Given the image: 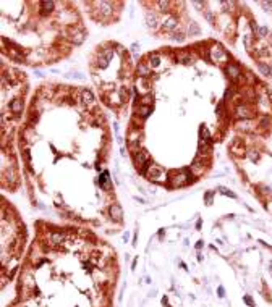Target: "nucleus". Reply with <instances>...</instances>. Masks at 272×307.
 Wrapping results in <instances>:
<instances>
[{"label":"nucleus","instance_id":"nucleus-1","mask_svg":"<svg viewBox=\"0 0 272 307\" xmlns=\"http://www.w3.org/2000/svg\"><path fill=\"white\" fill-rule=\"evenodd\" d=\"M136 163H138L139 167H143V168L149 163V154L146 152V150H139V152L136 154Z\"/></svg>","mask_w":272,"mask_h":307},{"label":"nucleus","instance_id":"nucleus-2","mask_svg":"<svg viewBox=\"0 0 272 307\" xmlns=\"http://www.w3.org/2000/svg\"><path fill=\"white\" fill-rule=\"evenodd\" d=\"M109 214H110V217H112V218H114V220H117V221H120V220H121V217H123L121 207H120V205H117V204H112V205H110Z\"/></svg>","mask_w":272,"mask_h":307},{"label":"nucleus","instance_id":"nucleus-3","mask_svg":"<svg viewBox=\"0 0 272 307\" xmlns=\"http://www.w3.org/2000/svg\"><path fill=\"white\" fill-rule=\"evenodd\" d=\"M227 73L230 74V78L232 79H237L238 76L241 74V71H240V68L237 67V65H228V68H227Z\"/></svg>","mask_w":272,"mask_h":307},{"label":"nucleus","instance_id":"nucleus-4","mask_svg":"<svg viewBox=\"0 0 272 307\" xmlns=\"http://www.w3.org/2000/svg\"><path fill=\"white\" fill-rule=\"evenodd\" d=\"M10 108H12L13 113H21V110H23V102H21V99H15V100L10 103Z\"/></svg>","mask_w":272,"mask_h":307},{"label":"nucleus","instance_id":"nucleus-5","mask_svg":"<svg viewBox=\"0 0 272 307\" xmlns=\"http://www.w3.org/2000/svg\"><path fill=\"white\" fill-rule=\"evenodd\" d=\"M41 7H42V11H52L54 10V7H55V3L52 2V0H44V2H41Z\"/></svg>","mask_w":272,"mask_h":307},{"label":"nucleus","instance_id":"nucleus-6","mask_svg":"<svg viewBox=\"0 0 272 307\" xmlns=\"http://www.w3.org/2000/svg\"><path fill=\"white\" fill-rule=\"evenodd\" d=\"M81 99H83V102L89 103V102H92V100H94V96H92V92L89 91V89H84V91L81 92Z\"/></svg>","mask_w":272,"mask_h":307},{"label":"nucleus","instance_id":"nucleus-7","mask_svg":"<svg viewBox=\"0 0 272 307\" xmlns=\"http://www.w3.org/2000/svg\"><path fill=\"white\" fill-rule=\"evenodd\" d=\"M146 21H148L149 28H156L157 26V16L154 15V13H148V15H146Z\"/></svg>","mask_w":272,"mask_h":307},{"label":"nucleus","instance_id":"nucleus-8","mask_svg":"<svg viewBox=\"0 0 272 307\" xmlns=\"http://www.w3.org/2000/svg\"><path fill=\"white\" fill-rule=\"evenodd\" d=\"M173 28H177V20L175 18H168V20L164 23V31H172Z\"/></svg>","mask_w":272,"mask_h":307},{"label":"nucleus","instance_id":"nucleus-9","mask_svg":"<svg viewBox=\"0 0 272 307\" xmlns=\"http://www.w3.org/2000/svg\"><path fill=\"white\" fill-rule=\"evenodd\" d=\"M257 68H259V71L264 74V76H272V68L267 67L264 63H257Z\"/></svg>","mask_w":272,"mask_h":307},{"label":"nucleus","instance_id":"nucleus-10","mask_svg":"<svg viewBox=\"0 0 272 307\" xmlns=\"http://www.w3.org/2000/svg\"><path fill=\"white\" fill-rule=\"evenodd\" d=\"M71 41H73V44L81 45L84 42V32H76L75 36H71Z\"/></svg>","mask_w":272,"mask_h":307},{"label":"nucleus","instance_id":"nucleus-11","mask_svg":"<svg viewBox=\"0 0 272 307\" xmlns=\"http://www.w3.org/2000/svg\"><path fill=\"white\" fill-rule=\"evenodd\" d=\"M50 239H52L54 244H62L63 239H65V236L62 233H52V234H50Z\"/></svg>","mask_w":272,"mask_h":307},{"label":"nucleus","instance_id":"nucleus-12","mask_svg":"<svg viewBox=\"0 0 272 307\" xmlns=\"http://www.w3.org/2000/svg\"><path fill=\"white\" fill-rule=\"evenodd\" d=\"M237 115L240 116V118H248V116H250V110H248L245 105H243V107H238V108H237Z\"/></svg>","mask_w":272,"mask_h":307},{"label":"nucleus","instance_id":"nucleus-13","mask_svg":"<svg viewBox=\"0 0 272 307\" xmlns=\"http://www.w3.org/2000/svg\"><path fill=\"white\" fill-rule=\"evenodd\" d=\"M212 54H214V58H215V60H217V58H222V60H224V58H225V52L220 49V47H214V49H212Z\"/></svg>","mask_w":272,"mask_h":307},{"label":"nucleus","instance_id":"nucleus-14","mask_svg":"<svg viewBox=\"0 0 272 307\" xmlns=\"http://www.w3.org/2000/svg\"><path fill=\"white\" fill-rule=\"evenodd\" d=\"M97 67H99L101 70H105L107 67H109V60H107L104 55H101L99 60H97Z\"/></svg>","mask_w":272,"mask_h":307},{"label":"nucleus","instance_id":"nucleus-15","mask_svg":"<svg viewBox=\"0 0 272 307\" xmlns=\"http://www.w3.org/2000/svg\"><path fill=\"white\" fill-rule=\"evenodd\" d=\"M185 183H188V178H186V175H178V176L175 178V181H173V184H177V186H180V184H185Z\"/></svg>","mask_w":272,"mask_h":307},{"label":"nucleus","instance_id":"nucleus-16","mask_svg":"<svg viewBox=\"0 0 272 307\" xmlns=\"http://www.w3.org/2000/svg\"><path fill=\"white\" fill-rule=\"evenodd\" d=\"M199 133H201V139H203V141H209L211 139V134H209V131H207L206 126H201Z\"/></svg>","mask_w":272,"mask_h":307},{"label":"nucleus","instance_id":"nucleus-17","mask_svg":"<svg viewBox=\"0 0 272 307\" xmlns=\"http://www.w3.org/2000/svg\"><path fill=\"white\" fill-rule=\"evenodd\" d=\"M99 7L102 8V13H104V15H110V3L109 2H101Z\"/></svg>","mask_w":272,"mask_h":307},{"label":"nucleus","instance_id":"nucleus-18","mask_svg":"<svg viewBox=\"0 0 272 307\" xmlns=\"http://www.w3.org/2000/svg\"><path fill=\"white\" fill-rule=\"evenodd\" d=\"M199 34V26L196 23H190V36H198Z\"/></svg>","mask_w":272,"mask_h":307},{"label":"nucleus","instance_id":"nucleus-19","mask_svg":"<svg viewBox=\"0 0 272 307\" xmlns=\"http://www.w3.org/2000/svg\"><path fill=\"white\" fill-rule=\"evenodd\" d=\"M138 71H139V74H141V76H148V74H149V68L146 67V65L139 63V65H138Z\"/></svg>","mask_w":272,"mask_h":307},{"label":"nucleus","instance_id":"nucleus-20","mask_svg":"<svg viewBox=\"0 0 272 307\" xmlns=\"http://www.w3.org/2000/svg\"><path fill=\"white\" fill-rule=\"evenodd\" d=\"M107 179H109V173L104 171V173H102V176L99 178V184L102 188H105V181H107Z\"/></svg>","mask_w":272,"mask_h":307},{"label":"nucleus","instance_id":"nucleus-21","mask_svg":"<svg viewBox=\"0 0 272 307\" xmlns=\"http://www.w3.org/2000/svg\"><path fill=\"white\" fill-rule=\"evenodd\" d=\"M267 32H269V31H267V28H266V26L257 28V36H259V37H266V36H267Z\"/></svg>","mask_w":272,"mask_h":307},{"label":"nucleus","instance_id":"nucleus-22","mask_svg":"<svg viewBox=\"0 0 272 307\" xmlns=\"http://www.w3.org/2000/svg\"><path fill=\"white\" fill-rule=\"evenodd\" d=\"M139 112H141V116H143V118H148L149 113H151V108L144 105V107H141V110H139Z\"/></svg>","mask_w":272,"mask_h":307},{"label":"nucleus","instance_id":"nucleus-23","mask_svg":"<svg viewBox=\"0 0 272 307\" xmlns=\"http://www.w3.org/2000/svg\"><path fill=\"white\" fill-rule=\"evenodd\" d=\"M157 5L162 8V11H168V7H170V3H168V2H162V0H161V2H157Z\"/></svg>","mask_w":272,"mask_h":307},{"label":"nucleus","instance_id":"nucleus-24","mask_svg":"<svg viewBox=\"0 0 272 307\" xmlns=\"http://www.w3.org/2000/svg\"><path fill=\"white\" fill-rule=\"evenodd\" d=\"M151 61H152V63H151L152 67H159V63H161V58H159L157 55H152V57H151Z\"/></svg>","mask_w":272,"mask_h":307},{"label":"nucleus","instance_id":"nucleus-25","mask_svg":"<svg viewBox=\"0 0 272 307\" xmlns=\"http://www.w3.org/2000/svg\"><path fill=\"white\" fill-rule=\"evenodd\" d=\"M219 191L222 192V194H225V196H230V197H235V194L233 192H230L228 189H225V188H219Z\"/></svg>","mask_w":272,"mask_h":307},{"label":"nucleus","instance_id":"nucleus-26","mask_svg":"<svg viewBox=\"0 0 272 307\" xmlns=\"http://www.w3.org/2000/svg\"><path fill=\"white\" fill-rule=\"evenodd\" d=\"M183 39H185V36H183V34H173V36H172V41H178V42H181Z\"/></svg>","mask_w":272,"mask_h":307},{"label":"nucleus","instance_id":"nucleus-27","mask_svg":"<svg viewBox=\"0 0 272 307\" xmlns=\"http://www.w3.org/2000/svg\"><path fill=\"white\" fill-rule=\"evenodd\" d=\"M104 57L110 61V60H112V57H114V52H112V50H105V52H104Z\"/></svg>","mask_w":272,"mask_h":307},{"label":"nucleus","instance_id":"nucleus-28","mask_svg":"<svg viewBox=\"0 0 272 307\" xmlns=\"http://www.w3.org/2000/svg\"><path fill=\"white\" fill-rule=\"evenodd\" d=\"M138 49H139V45H138V44H133V45H131V52H133V55H134V57L138 55Z\"/></svg>","mask_w":272,"mask_h":307},{"label":"nucleus","instance_id":"nucleus-29","mask_svg":"<svg viewBox=\"0 0 272 307\" xmlns=\"http://www.w3.org/2000/svg\"><path fill=\"white\" fill-rule=\"evenodd\" d=\"M245 302H246V304H248V305L254 307V302H253V299H251V297H250V296H245Z\"/></svg>","mask_w":272,"mask_h":307},{"label":"nucleus","instance_id":"nucleus-30","mask_svg":"<svg viewBox=\"0 0 272 307\" xmlns=\"http://www.w3.org/2000/svg\"><path fill=\"white\" fill-rule=\"evenodd\" d=\"M217 292H219V294H217L219 297H224V296H225V294H224V292H225V291H224V288H222V286H219V289H217Z\"/></svg>","mask_w":272,"mask_h":307},{"label":"nucleus","instance_id":"nucleus-31","mask_svg":"<svg viewBox=\"0 0 272 307\" xmlns=\"http://www.w3.org/2000/svg\"><path fill=\"white\" fill-rule=\"evenodd\" d=\"M262 7H264V8H272V2H267V3L262 2Z\"/></svg>","mask_w":272,"mask_h":307},{"label":"nucleus","instance_id":"nucleus-32","mask_svg":"<svg viewBox=\"0 0 272 307\" xmlns=\"http://www.w3.org/2000/svg\"><path fill=\"white\" fill-rule=\"evenodd\" d=\"M211 197H212V192H207V194H206V201H207V204H211Z\"/></svg>","mask_w":272,"mask_h":307},{"label":"nucleus","instance_id":"nucleus-33","mask_svg":"<svg viewBox=\"0 0 272 307\" xmlns=\"http://www.w3.org/2000/svg\"><path fill=\"white\" fill-rule=\"evenodd\" d=\"M151 99H152L151 96H146V97L143 99V103H149V100H151Z\"/></svg>","mask_w":272,"mask_h":307},{"label":"nucleus","instance_id":"nucleus-34","mask_svg":"<svg viewBox=\"0 0 272 307\" xmlns=\"http://www.w3.org/2000/svg\"><path fill=\"white\" fill-rule=\"evenodd\" d=\"M203 247V241H198V243H196V249H201Z\"/></svg>","mask_w":272,"mask_h":307},{"label":"nucleus","instance_id":"nucleus-35","mask_svg":"<svg viewBox=\"0 0 272 307\" xmlns=\"http://www.w3.org/2000/svg\"><path fill=\"white\" fill-rule=\"evenodd\" d=\"M25 158L29 160V150H25Z\"/></svg>","mask_w":272,"mask_h":307},{"label":"nucleus","instance_id":"nucleus-36","mask_svg":"<svg viewBox=\"0 0 272 307\" xmlns=\"http://www.w3.org/2000/svg\"><path fill=\"white\" fill-rule=\"evenodd\" d=\"M162 304H165V305L168 307V301H167V297H164V299H162Z\"/></svg>","mask_w":272,"mask_h":307},{"label":"nucleus","instance_id":"nucleus-37","mask_svg":"<svg viewBox=\"0 0 272 307\" xmlns=\"http://www.w3.org/2000/svg\"><path fill=\"white\" fill-rule=\"evenodd\" d=\"M270 42H272V36H270Z\"/></svg>","mask_w":272,"mask_h":307}]
</instances>
